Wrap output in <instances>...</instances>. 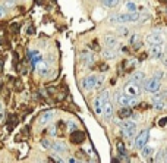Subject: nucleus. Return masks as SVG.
<instances>
[{"label": "nucleus", "mask_w": 167, "mask_h": 163, "mask_svg": "<svg viewBox=\"0 0 167 163\" xmlns=\"http://www.w3.org/2000/svg\"><path fill=\"white\" fill-rule=\"evenodd\" d=\"M6 6H8V8L13 6V0H8V2H6Z\"/></svg>", "instance_id": "obj_38"}, {"label": "nucleus", "mask_w": 167, "mask_h": 163, "mask_svg": "<svg viewBox=\"0 0 167 163\" xmlns=\"http://www.w3.org/2000/svg\"><path fill=\"white\" fill-rule=\"evenodd\" d=\"M81 59H82L84 62H87L88 65L94 63V56L89 53V52H82V53H81Z\"/></svg>", "instance_id": "obj_21"}, {"label": "nucleus", "mask_w": 167, "mask_h": 163, "mask_svg": "<svg viewBox=\"0 0 167 163\" xmlns=\"http://www.w3.org/2000/svg\"><path fill=\"white\" fill-rule=\"evenodd\" d=\"M16 125V118L12 115V116H9V123H8V128H9V131L13 129V126Z\"/></svg>", "instance_id": "obj_28"}, {"label": "nucleus", "mask_w": 167, "mask_h": 163, "mask_svg": "<svg viewBox=\"0 0 167 163\" xmlns=\"http://www.w3.org/2000/svg\"><path fill=\"white\" fill-rule=\"evenodd\" d=\"M35 66H37V71H38L40 75H47V74H48V63H47V62L38 60V62L35 63Z\"/></svg>", "instance_id": "obj_13"}, {"label": "nucleus", "mask_w": 167, "mask_h": 163, "mask_svg": "<svg viewBox=\"0 0 167 163\" xmlns=\"http://www.w3.org/2000/svg\"><path fill=\"white\" fill-rule=\"evenodd\" d=\"M89 47H91V49H94V50H95V52H98V50H100V46H98V43H97V41H95V40H94V41H92V43L89 44Z\"/></svg>", "instance_id": "obj_32"}, {"label": "nucleus", "mask_w": 167, "mask_h": 163, "mask_svg": "<svg viewBox=\"0 0 167 163\" xmlns=\"http://www.w3.org/2000/svg\"><path fill=\"white\" fill-rule=\"evenodd\" d=\"M0 110H3V109H2V103H0Z\"/></svg>", "instance_id": "obj_43"}, {"label": "nucleus", "mask_w": 167, "mask_h": 163, "mask_svg": "<svg viewBox=\"0 0 167 163\" xmlns=\"http://www.w3.org/2000/svg\"><path fill=\"white\" fill-rule=\"evenodd\" d=\"M119 34L126 35V34H128V28H125V27H119Z\"/></svg>", "instance_id": "obj_35"}, {"label": "nucleus", "mask_w": 167, "mask_h": 163, "mask_svg": "<svg viewBox=\"0 0 167 163\" xmlns=\"http://www.w3.org/2000/svg\"><path fill=\"white\" fill-rule=\"evenodd\" d=\"M141 150H142V156H144V157H150V156H151V154H153V153H154V150H153V149H151V147H142V149H141Z\"/></svg>", "instance_id": "obj_26"}, {"label": "nucleus", "mask_w": 167, "mask_h": 163, "mask_svg": "<svg viewBox=\"0 0 167 163\" xmlns=\"http://www.w3.org/2000/svg\"><path fill=\"white\" fill-rule=\"evenodd\" d=\"M111 22H119V24H125V22H136L139 21V13L136 12H129V13H123V15H113L110 18Z\"/></svg>", "instance_id": "obj_1"}, {"label": "nucleus", "mask_w": 167, "mask_h": 163, "mask_svg": "<svg viewBox=\"0 0 167 163\" xmlns=\"http://www.w3.org/2000/svg\"><path fill=\"white\" fill-rule=\"evenodd\" d=\"M2 119H3V110H0V122H2Z\"/></svg>", "instance_id": "obj_41"}, {"label": "nucleus", "mask_w": 167, "mask_h": 163, "mask_svg": "<svg viewBox=\"0 0 167 163\" xmlns=\"http://www.w3.org/2000/svg\"><path fill=\"white\" fill-rule=\"evenodd\" d=\"M160 87H161V84H160L158 78H151V79H147L144 82L145 91H148V93H158Z\"/></svg>", "instance_id": "obj_6"}, {"label": "nucleus", "mask_w": 167, "mask_h": 163, "mask_svg": "<svg viewBox=\"0 0 167 163\" xmlns=\"http://www.w3.org/2000/svg\"><path fill=\"white\" fill-rule=\"evenodd\" d=\"M117 115H119V118H120V119H126V118H129V116L132 115V107L120 106V110L117 112Z\"/></svg>", "instance_id": "obj_14"}, {"label": "nucleus", "mask_w": 167, "mask_h": 163, "mask_svg": "<svg viewBox=\"0 0 167 163\" xmlns=\"http://www.w3.org/2000/svg\"><path fill=\"white\" fill-rule=\"evenodd\" d=\"M5 13H6L5 8H3V6H0V18H2V16H5Z\"/></svg>", "instance_id": "obj_37"}, {"label": "nucleus", "mask_w": 167, "mask_h": 163, "mask_svg": "<svg viewBox=\"0 0 167 163\" xmlns=\"http://www.w3.org/2000/svg\"><path fill=\"white\" fill-rule=\"evenodd\" d=\"M131 44L134 46V50H138V49L142 46V41L139 40V35H136V34H135L134 37L131 38Z\"/></svg>", "instance_id": "obj_22"}, {"label": "nucleus", "mask_w": 167, "mask_h": 163, "mask_svg": "<svg viewBox=\"0 0 167 163\" xmlns=\"http://www.w3.org/2000/svg\"><path fill=\"white\" fill-rule=\"evenodd\" d=\"M78 156L81 157V159H82V160H85V154H84L82 152H78Z\"/></svg>", "instance_id": "obj_39"}, {"label": "nucleus", "mask_w": 167, "mask_h": 163, "mask_svg": "<svg viewBox=\"0 0 167 163\" xmlns=\"http://www.w3.org/2000/svg\"><path fill=\"white\" fill-rule=\"evenodd\" d=\"M103 56H104V59H114V57H116L114 47H106L104 52H103Z\"/></svg>", "instance_id": "obj_19"}, {"label": "nucleus", "mask_w": 167, "mask_h": 163, "mask_svg": "<svg viewBox=\"0 0 167 163\" xmlns=\"http://www.w3.org/2000/svg\"><path fill=\"white\" fill-rule=\"evenodd\" d=\"M148 134H150V132L145 129L136 135V138H135V147H136V149H142L145 144H147V141H148Z\"/></svg>", "instance_id": "obj_9"}, {"label": "nucleus", "mask_w": 167, "mask_h": 163, "mask_svg": "<svg viewBox=\"0 0 167 163\" xmlns=\"http://www.w3.org/2000/svg\"><path fill=\"white\" fill-rule=\"evenodd\" d=\"M138 109H139V110H147V109H150V104H148V103H139V104H138Z\"/></svg>", "instance_id": "obj_33"}, {"label": "nucleus", "mask_w": 167, "mask_h": 163, "mask_svg": "<svg viewBox=\"0 0 167 163\" xmlns=\"http://www.w3.org/2000/svg\"><path fill=\"white\" fill-rule=\"evenodd\" d=\"M81 85L84 90H92V88L97 87V76L94 75H89V76H85L81 82Z\"/></svg>", "instance_id": "obj_7"}, {"label": "nucleus", "mask_w": 167, "mask_h": 163, "mask_svg": "<svg viewBox=\"0 0 167 163\" xmlns=\"http://www.w3.org/2000/svg\"><path fill=\"white\" fill-rule=\"evenodd\" d=\"M97 69L101 71V72H104V71H107V69H109V65H106V63H103V62H101L100 65H97Z\"/></svg>", "instance_id": "obj_30"}, {"label": "nucleus", "mask_w": 167, "mask_h": 163, "mask_svg": "<svg viewBox=\"0 0 167 163\" xmlns=\"http://www.w3.org/2000/svg\"><path fill=\"white\" fill-rule=\"evenodd\" d=\"M166 96H164V93H161V94H156L154 97H153V103H154V107L156 109H164V103H166Z\"/></svg>", "instance_id": "obj_12"}, {"label": "nucleus", "mask_w": 167, "mask_h": 163, "mask_svg": "<svg viewBox=\"0 0 167 163\" xmlns=\"http://www.w3.org/2000/svg\"><path fill=\"white\" fill-rule=\"evenodd\" d=\"M156 122H157V125H158L160 128H167V115H163V116H160V118H158Z\"/></svg>", "instance_id": "obj_24"}, {"label": "nucleus", "mask_w": 167, "mask_h": 163, "mask_svg": "<svg viewBox=\"0 0 167 163\" xmlns=\"http://www.w3.org/2000/svg\"><path fill=\"white\" fill-rule=\"evenodd\" d=\"M114 97H116V101H117L120 106H128V107L136 106L135 97H131V96H128V94H122L120 91H117V93L114 94Z\"/></svg>", "instance_id": "obj_3"}, {"label": "nucleus", "mask_w": 167, "mask_h": 163, "mask_svg": "<svg viewBox=\"0 0 167 163\" xmlns=\"http://www.w3.org/2000/svg\"><path fill=\"white\" fill-rule=\"evenodd\" d=\"M103 113H104V118H106L107 120H110L111 118H113V106H111L109 101L106 103V106H104V109H103Z\"/></svg>", "instance_id": "obj_17"}, {"label": "nucleus", "mask_w": 167, "mask_h": 163, "mask_svg": "<svg viewBox=\"0 0 167 163\" xmlns=\"http://www.w3.org/2000/svg\"><path fill=\"white\" fill-rule=\"evenodd\" d=\"M116 149H117V152L119 153H125V144H123L122 141H120V140H117V141H116Z\"/></svg>", "instance_id": "obj_29"}, {"label": "nucleus", "mask_w": 167, "mask_h": 163, "mask_svg": "<svg viewBox=\"0 0 167 163\" xmlns=\"http://www.w3.org/2000/svg\"><path fill=\"white\" fill-rule=\"evenodd\" d=\"M163 40H164V35L163 34H160V33H157V31H154V33H151V34H148L147 35V43L148 44H161L163 43Z\"/></svg>", "instance_id": "obj_8"}, {"label": "nucleus", "mask_w": 167, "mask_h": 163, "mask_svg": "<svg viewBox=\"0 0 167 163\" xmlns=\"http://www.w3.org/2000/svg\"><path fill=\"white\" fill-rule=\"evenodd\" d=\"M122 132H123V137H126V138L132 137L136 132V123L134 120H129V119L122 122Z\"/></svg>", "instance_id": "obj_5"}, {"label": "nucleus", "mask_w": 167, "mask_h": 163, "mask_svg": "<svg viewBox=\"0 0 167 163\" xmlns=\"http://www.w3.org/2000/svg\"><path fill=\"white\" fill-rule=\"evenodd\" d=\"M126 8H128V11H131V12H135V9H136L135 3H132V2H128V3H126Z\"/></svg>", "instance_id": "obj_31"}, {"label": "nucleus", "mask_w": 167, "mask_h": 163, "mask_svg": "<svg viewBox=\"0 0 167 163\" xmlns=\"http://www.w3.org/2000/svg\"><path fill=\"white\" fill-rule=\"evenodd\" d=\"M41 145H43L44 149H48V147H50V144H48L47 140H41Z\"/></svg>", "instance_id": "obj_36"}, {"label": "nucleus", "mask_w": 167, "mask_h": 163, "mask_svg": "<svg viewBox=\"0 0 167 163\" xmlns=\"http://www.w3.org/2000/svg\"><path fill=\"white\" fill-rule=\"evenodd\" d=\"M70 141L73 144H81V142L85 141V132L84 131H72L70 134Z\"/></svg>", "instance_id": "obj_10"}, {"label": "nucleus", "mask_w": 167, "mask_h": 163, "mask_svg": "<svg viewBox=\"0 0 167 163\" xmlns=\"http://www.w3.org/2000/svg\"><path fill=\"white\" fill-rule=\"evenodd\" d=\"M145 57H147V53H142L141 56H139V59H141V60H144Z\"/></svg>", "instance_id": "obj_40"}, {"label": "nucleus", "mask_w": 167, "mask_h": 163, "mask_svg": "<svg viewBox=\"0 0 167 163\" xmlns=\"http://www.w3.org/2000/svg\"><path fill=\"white\" fill-rule=\"evenodd\" d=\"M151 56H154V57H161L163 56V43L161 44H153V47H151Z\"/></svg>", "instance_id": "obj_15"}, {"label": "nucleus", "mask_w": 167, "mask_h": 163, "mask_svg": "<svg viewBox=\"0 0 167 163\" xmlns=\"http://www.w3.org/2000/svg\"><path fill=\"white\" fill-rule=\"evenodd\" d=\"M53 149H54L56 152H66V145L63 144V142H54L53 144Z\"/></svg>", "instance_id": "obj_25"}, {"label": "nucleus", "mask_w": 167, "mask_h": 163, "mask_svg": "<svg viewBox=\"0 0 167 163\" xmlns=\"http://www.w3.org/2000/svg\"><path fill=\"white\" fill-rule=\"evenodd\" d=\"M106 6H109V8H114L117 3H119V0H101Z\"/></svg>", "instance_id": "obj_27"}, {"label": "nucleus", "mask_w": 167, "mask_h": 163, "mask_svg": "<svg viewBox=\"0 0 167 163\" xmlns=\"http://www.w3.org/2000/svg\"><path fill=\"white\" fill-rule=\"evenodd\" d=\"M53 118H54V112L53 110H45L44 113H41V116L38 119V123L40 125H47V123H50L53 120Z\"/></svg>", "instance_id": "obj_11"}, {"label": "nucleus", "mask_w": 167, "mask_h": 163, "mask_svg": "<svg viewBox=\"0 0 167 163\" xmlns=\"http://www.w3.org/2000/svg\"><path fill=\"white\" fill-rule=\"evenodd\" d=\"M160 3H167V0H158Z\"/></svg>", "instance_id": "obj_42"}, {"label": "nucleus", "mask_w": 167, "mask_h": 163, "mask_svg": "<svg viewBox=\"0 0 167 163\" xmlns=\"http://www.w3.org/2000/svg\"><path fill=\"white\" fill-rule=\"evenodd\" d=\"M104 44H106V47H116V37H113V35H106L104 37Z\"/></svg>", "instance_id": "obj_20"}, {"label": "nucleus", "mask_w": 167, "mask_h": 163, "mask_svg": "<svg viewBox=\"0 0 167 163\" xmlns=\"http://www.w3.org/2000/svg\"><path fill=\"white\" fill-rule=\"evenodd\" d=\"M123 91H125V94H128V96H131V97H136V96H139V94H141V87H139V84H138V82L129 81V82H126V84H125Z\"/></svg>", "instance_id": "obj_4"}, {"label": "nucleus", "mask_w": 167, "mask_h": 163, "mask_svg": "<svg viewBox=\"0 0 167 163\" xmlns=\"http://www.w3.org/2000/svg\"><path fill=\"white\" fill-rule=\"evenodd\" d=\"M65 129H66V123H65L63 120H59V122L56 123V134L60 135V137H63V135H65Z\"/></svg>", "instance_id": "obj_18"}, {"label": "nucleus", "mask_w": 167, "mask_h": 163, "mask_svg": "<svg viewBox=\"0 0 167 163\" xmlns=\"http://www.w3.org/2000/svg\"><path fill=\"white\" fill-rule=\"evenodd\" d=\"M135 68V62L134 60H123L122 62V69L123 72H126V74H129V72H132Z\"/></svg>", "instance_id": "obj_16"}, {"label": "nucleus", "mask_w": 167, "mask_h": 163, "mask_svg": "<svg viewBox=\"0 0 167 163\" xmlns=\"http://www.w3.org/2000/svg\"><path fill=\"white\" fill-rule=\"evenodd\" d=\"M109 91L107 90H104L101 94L97 96V98L94 100V112L97 113V115H103V109L106 106V103H107V100H109Z\"/></svg>", "instance_id": "obj_2"}, {"label": "nucleus", "mask_w": 167, "mask_h": 163, "mask_svg": "<svg viewBox=\"0 0 167 163\" xmlns=\"http://www.w3.org/2000/svg\"><path fill=\"white\" fill-rule=\"evenodd\" d=\"M145 79V75L142 72H135L134 75H132V79L131 81H134V82H138V84H141L142 81Z\"/></svg>", "instance_id": "obj_23"}, {"label": "nucleus", "mask_w": 167, "mask_h": 163, "mask_svg": "<svg viewBox=\"0 0 167 163\" xmlns=\"http://www.w3.org/2000/svg\"><path fill=\"white\" fill-rule=\"evenodd\" d=\"M67 126H69V129H70V131H75V129H76V123H75L73 120L67 122Z\"/></svg>", "instance_id": "obj_34"}]
</instances>
